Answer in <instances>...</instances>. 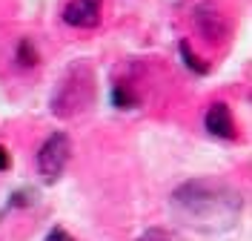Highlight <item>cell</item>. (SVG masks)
Listing matches in <instances>:
<instances>
[{"label":"cell","mask_w":252,"mask_h":241,"mask_svg":"<svg viewBox=\"0 0 252 241\" xmlns=\"http://www.w3.org/2000/svg\"><path fill=\"white\" fill-rule=\"evenodd\" d=\"M175 209L198 230H226L238 218V195L212 181H189L172 195Z\"/></svg>","instance_id":"6da1fadb"},{"label":"cell","mask_w":252,"mask_h":241,"mask_svg":"<svg viewBox=\"0 0 252 241\" xmlns=\"http://www.w3.org/2000/svg\"><path fill=\"white\" fill-rule=\"evenodd\" d=\"M72 158V144H69V138H66V132H52L43 146H40V152H37V172L43 181H58L63 175V170H66V164Z\"/></svg>","instance_id":"7a4b0ae2"},{"label":"cell","mask_w":252,"mask_h":241,"mask_svg":"<svg viewBox=\"0 0 252 241\" xmlns=\"http://www.w3.org/2000/svg\"><path fill=\"white\" fill-rule=\"evenodd\" d=\"M100 12H103L100 0H69L63 9V23L75 29H94L100 23Z\"/></svg>","instance_id":"3957f363"},{"label":"cell","mask_w":252,"mask_h":241,"mask_svg":"<svg viewBox=\"0 0 252 241\" xmlns=\"http://www.w3.org/2000/svg\"><path fill=\"white\" fill-rule=\"evenodd\" d=\"M204 127L209 135H215V138H223V141H229V138H235V121H232V112H229V106L226 103H212L204 115Z\"/></svg>","instance_id":"277c9868"},{"label":"cell","mask_w":252,"mask_h":241,"mask_svg":"<svg viewBox=\"0 0 252 241\" xmlns=\"http://www.w3.org/2000/svg\"><path fill=\"white\" fill-rule=\"evenodd\" d=\"M195 23H198V29L204 32V37H209V40L226 37V20H223V15H220L218 9H212L209 3H204V6L195 9Z\"/></svg>","instance_id":"5b68a950"},{"label":"cell","mask_w":252,"mask_h":241,"mask_svg":"<svg viewBox=\"0 0 252 241\" xmlns=\"http://www.w3.org/2000/svg\"><path fill=\"white\" fill-rule=\"evenodd\" d=\"M112 103H115L118 109H132V106H138V95H135L126 83H115V86H112Z\"/></svg>","instance_id":"8992f818"},{"label":"cell","mask_w":252,"mask_h":241,"mask_svg":"<svg viewBox=\"0 0 252 241\" xmlns=\"http://www.w3.org/2000/svg\"><path fill=\"white\" fill-rule=\"evenodd\" d=\"M17 64L23 66V69L37 66V49H34V43H32L29 37H23V40L17 43Z\"/></svg>","instance_id":"52a82bcc"},{"label":"cell","mask_w":252,"mask_h":241,"mask_svg":"<svg viewBox=\"0 0 252 241\" xmlns=\"http://www.w3.org/2000/svg\"><path fill=\"white\" fill-rule=\"evenodd\" d=\"M178 49H181V58H184V64H187L189 69L195 72V75H206V72H209V64H201V58H198V55L189 49L187 40H181V46H178Z\"/></svg>","instance_id":"ba28073f"},{"label":"cell","mask_w":252,"mask_h":241,"mask_svg":"<svg viewBox=\"0 0 252 241\" xmlns=\"http://www.w3.org/2000/svg\"><path fill=\"white\" fill-rule=\"evenodd\" d=\"M138 241H178V239H175L169 230H160V227H155V230H146Z\"/></svg>","instance_id":"9c48e42d"},{"label":"cell","mask_w":252,"mask_h":241,"mask_svg":"<svg viewBox=\"0 0 252 241\" xmlns=\"http://www.w3.org/2000/svg\"><path fill=\"white\" fill-rule=\"evenodd\" d=\"M46 241H75V239H72V236H69L66 230H61V227H55V230H52V233L46 236Z\"/></svg>","instance_id":"30bf717a"},{"label":"cell","mask_w":252,"mask_h":241,"mask_svg":"<svg viewBox=\"0 0 252 241\" xmlns=\"http://www.w3.org/2000/svg\"><path fill=\"white\" fill-rule=\"evenodd\" d=\"M9 167H12V155H9V149H6V146L0 144V172H3V170H9Z\"/></svg>","instance_id":"8fae6325"}]
</instances>
